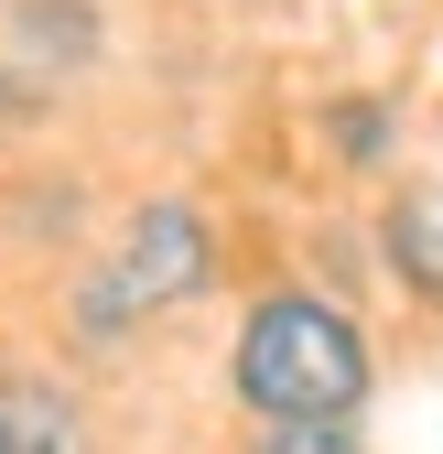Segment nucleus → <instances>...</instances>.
Returning a JSON list of instances; mask_svg holds the SVG:
<instances>
[{"label": "nucleus", "mask_w": 443, "mask_h": 454, "mask_svg": "<svg viewBox=\"0 0 443 454\" xmlns=\"http://www.w3.org/2000/svg\"><path fill=\"white\" fill-rule=\"evenodd\" d=\"M0 454H22V443H12V411H0Z\"/></svg>", "instance_id": "nucleus-8"}, {"label": "nucleus", "mask_w": 443, "mask_h": 454, "mask_svg": "<svg viewBox=\"0 0 443 454\" xmlns=\"http://www.w3.org/2000/svg\"><path fill=\"white\" fill-rule=\"evenodd\" d=\"M228 401L249 422H292V411L368 422L378 347H368L357 303L324 293V281H270V293H249V314L228 335Z\"/></svg>", "instance_id": "nucleus-1"}, {"label": "nucleus", "mask_w": 443, "mask_h": 454, "mask_svg": "<svg viewBox=\"0 0 443 454\" xmlns=\"http://www.w3.org/2000/svg\"><path fill=\"white\" fill-rule=\"evenodd\" d=\"M0 411H12V443H22V454H87L76 389H54V379H0Z\"/></svg>", "instance_id": "nucleus-5"}, {"label": "nucleus", "mask_w": 443, "mask_h": 454, "mask_svg": "<svg viewBox=\"0 0 443 454\" xmlns=\"http://www.w3.org/2000/svg\"><path fill=\"white\" fill-rule=\"evenodd\" d=\"M314 141H324V162H336V174H390V162H400V98H378V87L324 98Z\"/></svg>", "instance_id": "nucleus-4"}, {"label": "nucleus", "mask_w": 443, "mask_h": 454, "mask_svg": "<svg viewBox=\"0 0 443 454\" xmlns=\"http://www.w3.org/2000/svg\"><path fill=\"white\" fill-rule=\"evenodd\" d=\"M238 454H368V422H336V411H292V422H249Z\"/></svg>", "instance_id": "nucleus-6"}, {"label": "nucleus", "mask_w": 443, "mask_h": 454, "mask_svg": "<svg viewBox=\"0 0 443 454\" xmlns=\"http://www.w3.org/2000/svg\"><path fill=\"white\" fill-rule=\"evenodd\" d=\"M228 12H292V0H228Z\"/></svg>", "instance_id": "nucleus-7"}, {"label": "nucleus", "mask_w": 443, "mask_h": 454, "mask_svg": "<svg viewBox=\"0 0 443 454\" xmlns=\"http://www.w3.org/2000/svg\"><path fill=\"white\" fill-rule=\"evenodd\" d=\"M378 270H390L411 303L443 314V184H400L378 206Z\"/></svg>", "instance_id": "nucleus-3"}, {"label": "nucleus", "mask_w": 443, "mask_h": 454, "mask_svg": "<svg viewBox=\"0 0 443 454\" xmlns=\"http://www.w3.org/2000/svg\"><path fill=\"white\" fill-rule=\"evenodd\" d=\"M216 270H228V239H216V216L195 195H141L120 216V239H108L76 281V335L87 347H120L130 325L152 314H184L195 293H216Z\"/></svg>", "instance_id": "nucleus-2"}]
</instances>
